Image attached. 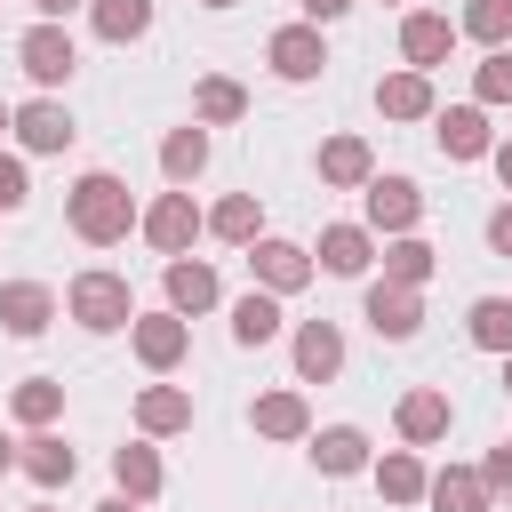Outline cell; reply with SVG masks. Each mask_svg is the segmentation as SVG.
I'll return each instance as SVG.
<instances>
[{
	"label": "cell",
	"instance_id": "cell-39",
	"mask_svg": "<svg viewBox=\"0 0 512 512\" xmlns=\"http://www.w3.org/2000/svg\"><path fill=\"white\" fill-rule=\"evenodd\" d=\"M488 248H496V256H512V200L488 216Z\"/></svg>",
	"mask_w": 512,
	"mask_h": 512
},
{
	"label": "cell",
	"instance_id": "cell-21",
	"mask_svg": "<svg viewBox=\"0 0 512 512\" xmlns=\"http://www.w3.org/2000/svg\"><path fill=\"white\" fill-rule=\"evenodd\" d=\"M160 168H168V184H192V176L208 168V128H176V136L160 144Z\"/></svg>",
	"mask_w": 512,
	"mask_h": 512
},
{
	"label": "cell",
	"instance_id": "cell-24",
	"mask_svg": "<svg viewBox=\"0 0 512 512\" xmlns=\"http://www.w3.org/2000/svg\"><path fill=\"white\" fill-rule=\"evenodd\" d=\"M136 424H144V432H184V424H192V400H184L176 384H152V392L136 400Z\"/></svg>",
	"mask_w": 512,
	"mask_h": 512
},
{
	"label": "cell",
	"instance_id": "cell-1",
	"mask_svg": "<svg viewBox=\"0 0 512 512\" xmlns=\"http://www.w3.org/2000/svg\"><path fill=\"white\" fill-rule=\"evenodd\" d=\"M64 216H72V232H80L88 248H112V240H128V224H136V200H128V184H120V176L88 168V176L72 184Z\"/></svg>",
	"mask_w": 512,
	"mask_h": 512
},
{
	"label": "cell",
	"instance_id": "cell-40",
	"mask_svg": "<svg viewBox=\"0 0 512 512\" xmlns=\"http://www.w3.org/2000/svg\"><path fill=\"white\" fill-rule=\"evenodd\" d=\"M344 8H352V0H304V16H312V24H336Z\"/></svg>",
	"mask_w": 512,
	"mask_h": 512
},
{
	"label": "cell",
	"instance_id": "cell-47",
	"mask_svg": "<svg viewBox=\"0 0 512 512\" xmlns=\"http://www.w3.org/2000/svg\"><path fill=\"white\" fill-rule=\"evenodd\" d=\"M0 128H8V104H0Z\"/></svg>",
	"mask_w": 512,
	"mask_h": 512
},
{
	"label": "cell",
	"instance_id": "cell-23",
	"mask_svg": "<svg viewBox=\"0 0 512 512\" xmlns=\"http://www.w3.org/2000/svg\"><path fill=\"white\" fill-rule=\"evenodd\" d=\"M168 304H176V312H208V304H216V272L176 256V264H168Z\"/></svg>",
	"mask_w": 512,
	"mask_h": 512
},
{
	"label": "cell",
	"instance_id": "cell-2",
	"mask_svg": "<svg viewBox=\"0 0 512 512\" xmlns=\"http://www.w3.org/2000/svg\"><path fill=\"white\" fill-rule=\"evenodd\" d=\"M64 304H72V320H80V328H128V320H136V304H128V280H120V272H80Z\"/></svg>",
	"mask_w": 512,
	"mask_h": 512
},
{
	"label": "cell",
	"instance_id": "cell-10",
	"mask_svg": "<svg viewBox=\"0 0 512 512\" xmlns=\"http://www.w3.org/2000/svg\"><path fill=\"white\" fill-rule=\"evenodd\" d=\"M344 368V336H336V320H304L296 328V376L304 384H328Z\"/></svg>",
	"mask_w": 512,
	"mask_h": 512
},
{
	"label": "cell",
	"instance_id": "cell-31",
	"mask_svg": "<svg viewBox=\"0 0 512 512\" xmlns=\"http://www.w3.org/2000/svg\"><path fill=\"white\" fill-rule=\"evenodd\" d=\"M472 344L480 352H512V296H480L472 304Z\"/></svg>",
	"mask_w": 512,
	"mask_h": 512
},
{
	"label": "cell",
	"instance_id": "cell-35",
	"mask_svg": "<svg viewBox=\"0 0 512 512\" xmlns=\"http://www.w3.org/2000/svg\"><path fill=\"white\" fill-rule=\"evenodd\" d=\"M192 112H200V120H240V112H248V96H240V80H200Z\"/></svg>",
	"mask_w": 512,
	"mask_h": 512
},
{
	"label": "cell",
	"instance_id": "cell-38",
	"mask_svg": "<svg viewBox=\"0 0 512 512\" xmlns=\"http://www.w3.org/2000/svg\"><path fill=\"white\" fill-rule=\"evenodd\" d=\"M480 480H488V488H504V496H512V440H504V448H496V456H488V472H480Z\"/></svg>",
	"mask_w": 512,
	"mask_h": 512
},
{
	"label": "cell",
	"instance_id": "cell-6",
	"mask_svg": "<svg viewBox=\"0 0 512 512\" xmlns=\"http://www.w3.org/2000/svg\"><path fill=\"white\" fill-rule=\"evenodd\" d=\"M416 216H424V192L408 176H368V224L376 232H416Z\"/></svg>",
	"mask_w": 512,
	"mask_h": 512
},
{
	"label": "cell",
	"instance_id": "cell-5",
	"mask_svg": "<svg viewBox=\"0 0 512 512\" xmlns=\"http://www.w3.org/2000/svg\"><path fill=\"white\" fill-rule=\"evenodd\" d=\"M264 56H272V72H280V80H320V64H328V48H320V24H280Z\"/></svg>",
	"mask_w": 512,
	"mask_h": 512
},
{
	"label": "cell",
	"instance_id": "cell-27",
	"mask_svg": "<svg viewBox=\"0 0 512 512\" xmlns=\"http://www.w3.org/2000/svg\"><path fill=\"white\" fill-rule=\"evenodd\" d=\"M424 496H432L440 512H488V480H480V472H456V464H448Z\"/></svg>",
	"mask_w": 512,
	"mask_h": 512
},
{
	"label": "cell",
	"instance_id": "cell-14",
	"mask_svg": "<svg viewBox=\"0 0 512 512\" xmlns=\"http://www.w3.org/2000/svg\"><path fill=\"white\" fill-rule=\"evenodd\" d=\"M16 464H24V472H32L40 488H64V480L80 472V456H72V448H64L56 432H40V440H24V448H16Z\"/></svg>",
	"mask_w": 512,
	"mask_h": 512
},
{
	"label": "cell",
	"instance_id": "cell-32",
	"mask_svg": "<svg viewBox=\"0 0 512 512\" xmlns=\"http://www.w3.org/2000/svg\"><path fill=\"white\" fill-rule=\"evenodd\" d=\"M464 32H472L480 48H504V40H512V0H472V8H464Z\"/></svg>",
	"mask_w": 512,
	"mask_h": 512
},
{
	"label": "cell",
	"instance_id": "cell-15",
	"mask_svg": "<svg viewBox=\"0 0 512 512\" xmlns=\"http://www.w3.org/2000/svg\"><path fill=\"white\" fill-rule=\"evenodd\" d=\"M376 104H384V120H424L432 112V80L424 72H392V80H376Z\"/></svg>",
	"mask_w": 512,
	"mask_h": 512
},
{
	"label": "cell",
	"instance_id": "cell-48",
	"mask_svg": "<svg viewBox=\"0 0 512 512\" xmlns=\"http://www.w3.org/2000/svg\"><path fill=\"white\" fill-rule=\"evenodd\" d=\"M40 512H48V504H40Z\"/></svg>",
	"mask_w": 512,
	"mask_h": 512
},
{
	"label": "cell",
	"instance_id": "cell-3",
	"mask_svg": "<svg viewBox=\"0 0 512 512\" xmlns=\"http://www.w3.org/2000/svg\"><path fill=\"white\" fill-rule=\"evenodd\" d=\"M16 64H24L40 88H56V80H72L80 56H72V32H64V24H32V32L16 40Z\"/></svg>",
	"mask_w": 512,
	"mask_h": 512
},
{
	"label": "cell",
	"instance_id": "cell-33",
	"mask_svg": "<svg viewBox=\"0 0 512 512\" xmlns=\"http://www.w3.org/2000/svg\"><path fill=\"white\" fill-rule=\"evenodd\" d=\"M208 232H216V240H256V192H232V200H216Z\"/></svg>",
	"mask_w": 512,
	"mask_h": 512
},
{
	"label": "cell",
	"instance_id": "cell-30",
	"mask_svg": "<svg viewBox=\"0 0 512 512\" xmlns=\"http://www.w3.org/2000/svg\"><path fill=\"white\" fill-rule=\"evenodd\" d=\"M232 336H240V344H272V336H280V304L248 288V296L232 304Z\"/></svg>",
	"mask_w": 512,
	"mask_h": 512
},
{
	"label": "cell",
	"instance_id": "cell-11",
	"mask_svg": "<svg viewBox=\"0 0 512 512\" xmlns=\"http://www.w3.org/2000/svg\"><path fill=\"white\" fill-rule=\"evenodd\" d=\"M0 320H8V336H40L56 320V296L40 280H16V288H0Z\"/></svg>",
	"mask_w": 512,
	"mask_h": 512
},
{
	"label": "cell",
	"instance_id": "cell-34",
	"mask_svg": "<svg viewBox=\"0 0 512 512\" xmlns=\"http://www.w3.org/2000/svg\"><path fill=\"white\" fill-rule=\"evenodd\" d=\"M56 408H64V384H56V376L16 384V416H24V424H56Z\"/></svg>",
	"mask_w": 512,
	"mask_h": 512
},
{
	"label": "cell",
	"instance_id": "cell-18",
	"mask_svg": "<svg viewBox=\"0 0 512 512\" xmlns=\"http://www.w3.org/2000/svg\"><path fill=\"white\" fill-rule=\"evenodd\" d=\"M440 432H448V392H408V400H400V440L424 448V440H440Z\"/></svg>",
	"mask_w": 512,
	"mask_h": 512
},
{
	"label": "cell",
	"instance_id": "cell-29",
	"mask_svg": "<svg viewBox=\"0 0 512 512\" xmlns=\"http://www.w3.org/2000/svg\"><path fill=\"white\" fill-rule=\"evenodd\" d=\"M384 280H392V288H424V280H432V248L400 232V240L384 248Z\"/></svg>",
	"mask_w": 512,
	"mask_h": 512
},
{
	"label": "cell",
	"instance_id": "cell-26",
	"mask_svg": "<svg viewBox=\"0 0 512 512\" xmlns=\"http://www.w3.org/2000/svg\"><path fill=\"white\" fill-rule=\"evenodd\" d=\"M376 488H384V504H416V496H424L432 480H424V464H416L408 448H392V456L376 464Z\"/></svg>",
	"mask_w": 512,
	"mask_h": 512
},
{
	"label": "cell",
	"instance_id": "cell-37",
	"mask_svg": "<svg viewBox=\"0 0 512 512\" xmlns=\"http://www.w3.org/2000/svg\"><path fill=\"white\" fill-rule=\"evenodd\" d=\"M32 200V184H24V160H8L0 152V208H24Z\"/></svg>",
	"mask_w": 512,
	"mask_h": 512
},
{
	"label": "cell",
	"instance_id": "cell-25",
	"mask_svg": "<svg viewBox=\"0 0 512 512\" xmlns=\"http://www.w3.org/2000/svg\"><path fill=\"white\" fill-rule=\"evenodd\" d=\"M304 424H312V416H304L296 392H264V400H256V432H264V440H304Z\"/></svg>",
	"mask_w": 512,
	"mask_h": 512
},
{
	"label": "cell",
	"instance_id": "cell-41",
	"mask_svg": "<svg viewBox=\"0 0 512 512\" xmlns=\"http://www.w3.org/2000/svg\"><path fill=\"white\" fill-rule=\"evenodd\" d=\"M32 8H40V24H64V16L80 8V0H32Z\"/></svg>",
	"mask_w": 512,
	"mask_h": 512
},
{
	"label": "cell",
	"instance_id": "cell-45",
	"mask_svg": "<svg viewBox=\"0 0 512 512\" xmlns=\"http://www.w3.org/2000/svg\"><path fill=\"white\" fill-rule=\"evenodd\" d=\"M504 392H512V352H504Z\"/></svg>",
	"mask_w": 512,
	"mask_h": 512
},
{
	"label": "cell",
	"instance_id": "cell-17",
	"mask_svg": "<svg viewBox=\"0 0 512 512\" xmlns=\"http://www.w3.org/2000/svg\"><path fill=\"white\" fill-rule=\"evenodd\" d=\"M448 40H456V24H448V16H408V24H400V48H408V64H416V72H424V64H440V56H448Z\"/></svg>",
	"mask_w": 512,
	"mask_h": 512
},
{
	"label": "cell",
	"instance_id": "cell-19",
	"mask_svg": "<svg viewBox=\"0 0 512 512\" xmlns=\"http://www.w3.org/2000/svg\"><path fill=\"white\" fill-rule=\"evenodd\" d=\"M312 464H320V472H336V480H344V472H360V464H368V440H360V432H352V424H328V432H320V440H312Z\"/></svg>",
	"mask_w": 512,
	"mask_h": 512
},
{
	"label": "cell",
	"instance_id": "cell-20",
	"mask_svg": "<svg viewBox=\"0 0 512 512\" xmlns=\"http://www.w3.org/2000/svg\"><path fill=\"white\" fill-rule=\"evenodd\" d=\"M112 480H120L128 504H144V496H160V456L152 448H112Z\"/></svg>",
	"mask_w": 512,
	"mask_h": 512
},
{
	"label": "cell",
	"instance_id": "cell-16",
	"mask_svg": "<svg viewBox=\"0 0 512 512\" xmlns=\"http://www.w3.org/2000/svg\"><path fill=\"white\" fill-rule=\"evenodd\" d=\"M320 272H336V280L368 272V232H360V224H328V232H320Z\"/></svg>",
	"mask_w": 512,
	"mask_h": 512
},
{
	"label": "cell",
	"instance_id": "cell-44",
	"mask_svg": "<svg viewBox=\"0 0 512 512\" xmlns=\"http://www.w3.org/2000/svg\"><path fill=\"white\" fill-rule=\"evenodd\" d=\"M8 464H16V448H8V440H0V472H8Z\"/></svg>",
	"mask_w": 512,
	"mask_h": 512
},
{
	"label": "cell",
	"instance_id": "cell-8",
	"mask_svg": "<svg viewBox=\"0 0 512 512\" xmlns=\"http://www.w3.org/2000/svg\"><path fill=\"white\" fill-rule=\"evenodd\" d=\"M368 328H376V336H392V344H408V336L424 328V296H416V288L376 280V288H368Z\"/></svg>",
	"mask_w": 512,
	"mask_h": 512
},
{
	"label": "cell",
	"instance_id": "cell-13",
	"mask_svg": "<svg viewBox=\"0 0 512 512\" xmlns=\"http://www.w3.org/2000/svg\"><path fill=\"white\" fill-rule=\"evenodd\" d=\"M440 152L448 160H480L488 152V112L480 104H448L440 112Z\"/></svg>",
	"mask_w": 512,
	"mask_h": 512
},
{
	"label": "cell",
	"instance_id": "cell-28",
	"mask_svg": "<svg viewBox=\"0 0 512 512\" xmlns=\"http://www.w3.org/2000/svg\"><path fill=\"white\" fill-rule=\"evenodd\" d=\"M96 32L120 48V40H144L152 32V0H96Z\"/></svg>",
	"mask_w": 512,
	"mask_h": 512
},
{
	"label": "cell",
	"instance_id": "cell-22",
	"mask_svg": "<svg viewBox=\"0 0 512 512\" xmlns=\"http://www.w3.org/2000/svg\"><path fill=\"white\" fill-rule=\"evenodd\" d=\"M320 176H328V184H368V176H376V168H368V144H360V136H328V144H320Z\"/></svg>",
	"mask_w": 512,
	"mask_h": 512
},
{
	"label": "cell",
	"instance_id": "cell-42",
	"mask_svg": "<svg viewBox=\"0 0 512 512\" xmlns=\"http://www.w3.org/2000/svg\"><path fill=\"white\" fill-rule=\"evenodd\" d=\"M488 160H496V176H504V192H512V144H488Z\"/></svg>",
	"mask_w": 512,
	"mask_h": 512
},
{
	"label": "cell",
	"instance_id": "cell-9",
	"mask_svg": "<svg viewBox=\"0 0 512 512\" xmlns=\"http://www.w3.org/2000/svg\"><path fill=\"white\" fill-rule=\"evenodd\" d=\"M8 128L24 136V152H64V144H72V112L48 104V96H32L24 112H8Z\"/></svg>",
	"mask_w": 512,
	"mask_h": 512
},
{
	"label": "cell",
	"instance_id": "cell-12",
	"mask_svg": "<svg viewBox=\"0 0 512 512\" xmlns=\"http://www.w3.org/2000/svg\"><path fill=\"white\" fill-rule=\"evenodd\" d=\"M136 328V360L144 368H176L184 360V320L176 312H144V320H128Z\"/></svg>",
	"mask_w": 512,
	"mask_h": 512
},
{
	"label": "cell",
	"instance_id": "cell-43",
	"mask_svg": "<svg viewBox=\"0 0 512 512\" xmlns=\"http://www.w3.org/2000/svg\"><path fill=\"white\" fill-rule=\"evenodd\" d=\"M96 512H136V504H128V496H112V504H96Z\"/></svg>",
	"mask_w": 512,
	"mask_h": 512
},
{
	"label": "cell",
	"instance_id": "cell-46",
	"mask_svg": "<svg viewBox=\"0 0 512 512\" xmlns=\"http://www.w3.org/2000/svg\"><path fill=\"white\" fill-rule=\"evenodd\" d=\"M200 8H232V0H200Z\"/></svg>",
	"mask_w": 512,
	"mask_h": 512
},
{
	"label": "cell",
	"instance_id": "cell-36",
	"mask_svg": "<svg viewBox=\"0 0 512 512\" xmlns=\"http://www.w3.org/2000/svg\"><path fill=\"white\" fill-rule=\"evenodd\" d=\"M480 104H512V56H504V48L480 64Z\"/></svg>",
	"mask_w": 512,
	"mask_h": 512
},
{
	"label": "cell",
	"instance_id": "cell-7",
	"mask_svg": "<svg viewBox=\"0 0 512 512\" xmlns=\"http://www.w3.org/2000/svg\"><path fill=\"white\" fill-rule=\"evenodd\" d=\"M248 272L264 280V296H288V288L312 280V256H304L296 240H256V248H248Z\"/></svg>",
	"mask_w": 512,
	"mask_h": 512
},
{
	"label": "cell",
	"instance_id": "cell-4",
	"mask_svg": "<svg viewBox=\"0 0 512 512\" xmlns=\"http://www.w3.org/2000/svg\"><path fill=\"white\" fill-rule=\"evenodd\" d=\"M192 232H200V208H192V192H160V200L144 208V240H152L160 256H184V248H192Z\"/></svg>",
	"mask_w": 512,
	"mask_h": 512
}]
</instances>
